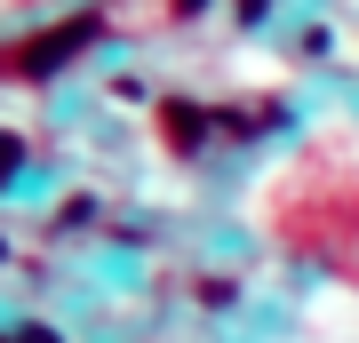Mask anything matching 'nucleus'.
<instances>
[{
	"mask_svg": "<svg viewBox=\"0 0 359 343\" xmlns=\"http://www.w3.org/2000/svg\"><path fill=\"white\" fill-rule=\"evenodd\" d=\"M176 8H200V0H176Z\"/></svg>",
	"mask_w": 359,
	"mask_h": 343,
	"instance_id": "obj_1",
	"label": "nucleus"
}]
</instances>
